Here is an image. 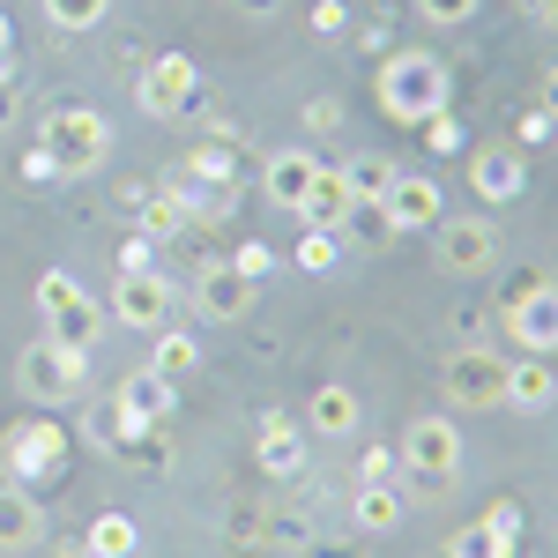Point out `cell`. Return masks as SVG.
I'll return each mask as SVG.
<instances>
[{
  "label": "cell",
  "mask_w": 558,
  "mask_h": 558,
  "mask_svg": "<svg viewBox=\"0 0 558 558\" xmlns=\"http://www.w3.org/2000/svg\"><path fill=\"white\" fill-rule=\"evenodd\" d=\"M343 172V186L357 194V202H380L387 186H395V157H380V149H357L350 165H336Z\"/></svg>",
  "instance_id": "24"
},
{
  "label": "cell",
  "mask_w": 558,
  "mask_h": 558,
  "mask_svg": "<svg viewBox=\"0 0 558 558\" xmlns=\"http://www.w3.org/2000/svg\"><path fill=\"white\" fill-rule=\"evenodd\" d=\"M83 373H89V357L60 350L52 336H38V343L15 357V387H23V402H38V410H52V402H75V395H83Z\"/></svg>",
  "instance_id": "4"
},
{
  "label": "cell",
  "mask_w": 558,
  "mask_h": 558,
  "mask_svg": "<svg viewBox=\"0 0 558 558\" xmlns=\"http://www.w3.org/2000/svg\"><path fill=\"white\" fill-rule=\"evenodd\" d=\"M402 470L425 484H454L462 476V432L454 417H410L402 425Z\"/></svg>",
  "instance_id": "6"
},
{
  "label": "cell",
  "mask_w": 558,
  "mask_h": 558,
  "mask_svg": "<svg viewBox=\"0 0 558 558\" xmlns=\"http://www.w3.org/2000/svg\"><path fill=\"white\" fill-rule=\"evenodd\" d=\"M447 558H514V544H499L484 521H470V529H454V536H447Z\"/></svg>",
  "instance_id": "30"
},
{
  "label": "cell",
  "mask_w": 558,
  "mask_h": 558,
  "mask_svg": "<svg viewBox=\"0 0 558 558\" xmlns=\"http://www.w3.org/2000/svg\"><path fill=\"white\" fill-rule=\"evenodd\" d=\"M551 402H558L551 357H507V395H499V410H514V417H544Z\"/></svg>",
  "instance_id": "15"
},
{
  "label": "cell",
  "mask_w": 558,
  "mask_h": 558,
  "mask_svg": "<svg viewBox=\"0 0 558 558\" xmlns=\"http://www.w3.org/2000/svg\"><path fill=\"white\" fill-rule=\"evenodd\" d=\"M231 268H239V276H246V283H260V276H268V268H276V254H268V246H260V239H246V246H239V254H231Z\"/></svg>",
  "instance_id": "38"
},
{
  "label": "cell",
  "mask_w": 558,
  "mask_h": 558,
  "mask_svg": "<svg viewBox=\"0 0 558 558\" xmlns=\"http://www.w3.org/2000/svg\"><path fill=\"white\" fill-rule=\"evenodd\" d=\"M373 97H380V112L395 128H425V120L447 112L454 75H447L439 52H395V60H380V75H373Z\"/></svg>",
  "instance_id": "1"
},
{
  "label": "cell",
  "mask_w": 558,
  "mask_h": 558,
  "mask_svg": "<svg viewBox=\"0 0 558 558\" xmlns=\"http://www.w3.org/2000/svg\"><path fill=\"white\" fill-rule=\"evenodd\" d=\"M402 514H410V507H402V492H395V484H357V492H350V521H357L365 536H395Z\"/></svg>",
  "instance_id": "21"
},
{
  "label": "cell",
  "mask_w": 558,
  "mask_h": 558,
  "mask_svg": "<svg viewBox=\"0 0 558 558\" xmlns=\"http://www.w3.org/2000/svg\"><path fill=\"white\" fill-rule=\"evenodd\" d=\"M357 484H395V447H365L357 454Z\"/></svg>",
  "instance_id": "36"
},
{
  "label": "cell",
  "mask_w": 558,
  "mask_h": 558,
  "mask_svg": "<svg viewBox=\"0 0 558 558\" xmlns=\"http://www.w3.org/2000/svg\"><path fill=\"white\" fill-rule=\"evenodd\" d=\"M380 209H387V223H395V231H432V223L447 216V202H439V179L395 172V186L380 194Z\"/></svg>",
  "instance_id": "14"
},
{
  "label": "cell",
  "mask_w": 558,
  "mask_h": 558,
  "mask_svg": "<svg viewBox=\"0 0 558 558\" xmlns=\"http://www.w3.org/2000/svg\"><path fill=\"white\" fill-rule=\"evenodd\" d=\"M112 320L134 328V336H157V328H172V283L157 276V268H134L112 283Z\"/></svg>",
  "instance_id": "10"
},
{
  "label": "cell",
  "mask_w": 558,
  "mask_h": 558,
  "mask_svg": "<svg viewBox=\"0 0 558 558\" xmlns=\"http://www.w3.org/2000/svg\"><path fill=\"white\" fill-rule=\"evenodd\" d=\"M23 179H31V186H52V179H60V165H52L45 149H23Z\"/></svg>",
  "instance_id": "42"
},
{
  "label": "cell",
  "mask_w": 558,
  "mask_h": 558,
  "mask_svg": "<svg viewBox=\"0 0 558 558\" xmlns=\"http://www.w3.org/2000/svg\"><path fill=\"white\" fill-rule=\"evenodd\" d=\"M165 380H186L194 365H202V336L194 328H157V357H149Z\"/></svg>",
  "instance_id": "26"
},
{
  "label": "cell",
  "mask_w": 558,
  "mask_h": 558,
  "mask_svg": "<svg viewBox=\"0 0 558 558\" xmlns=\"http://www.w3.org/2000/svg\"><path fill=\"white\" fill-rule=\"evenodd\" d=\"M432 231H439V239H432V260H439L447 276H484V268L499 260V231H492V216H439Z\"/></svg>",
  "instance_id": "7"
},
{
  "label": "cell",
  "mask_w": 558,
  "mask_h": 558,
  "mask_svg": "<svg viewBox=\"0 0 558 558\" xmlns=\"http://www.w3.org/2000/svg\"><path fill=\"white\" fill-rule=\"evenodd\" d=\"M186 223H194V209H186L179 194H165V186H157V194H142V239H157V246H165V239L186 231Z\"/></svg>",
  "instance_id": "25"
},
{
  "label": "cell",
  "mask_w": 558,
  "mask_h": 558,
  "mask_svg": "<svg viewBox=\"0 0 558 558\" xmlns=\"http://www.w3.org/2000/svg\"><path fill=\"white\" fill-rule=\"evenodd\" d=\"M536 105H544V112H551V120H558V68H551V75H544V97H536Z\"/></svg>",
  "instance_id": "44"
},
{
  "label": "cell",
  "mask_w": 558,
  "mask_h": 558,
  "mask_svg": "<svg viewBox=\"0 0 558 558\" xmlns=\"http://www.w3.org/2000/svg\"><path fill=\"white\" fill-rule=\"evenodd\" d=\"M60 462H68V432L52 425V417H15L8 439H0L8 484H23V476H60Z\"/></svg>",
  "instance_id": "5"
},
{
  "label": "cell",
  "mask_w": 558,
  "mask_h": 558,
  "mask_svg": "<svg viewBox=\"0 0 558 558\" xmlns=\"http://www.w3.org/2000/svg\"><path fill=\"white\" fill-rule=\"evenodd\" d=\"M291 260H299L305 276H336V260H343V231H305Z\"/></svg>",
  "instance_id": "29"
},
{
  "label": "cell",
  "mask_w": 558,
  "mask_h": 558,
  "mask_svg": "<svg viewBox=\"0 0 558 558\" xmlns=\"http://www.w3.org/2000/svg\"><path fill=\"white\" fill-rule=\"evenodd\" d=\"M134 268H157V239H142V231L120 246V276H134Z\"/></svg>",
  "instance_id": "41"
},
{
  "label": "cell",
  "mask_w": 558,
  "mask_h": 558,
  "mask_svg": "<svg viewBox=\"0 0 558 558\" xmlns=\"http://www.w3.org/2000/svg\"><path fill=\"white\" fill-rule=\"evenodd\" d=\"M231 8H239V15H254V23H260V15H276L283 0H231Z\"/></svg>",
  "instance_id": "43"
},
{
  "label": "cell",
  "mask_w": 558,
  "mask_h": 558,
  "mask_svg": "<svg viewBox=\"0 0 558 558\" xmlns=\"http://www.w3.org/2000/svg\"><path fill=\"white\" fill-rule=\"evenodd\" d=\"M476 8H484V0H417V15H425L432 31H454V23H476Z\"/></svg>",
  "instance_id": "34"
},
{
  "label": "cell",
  "mask_w": 558,
  "mask_h": 558,
  "mask_svg": "<svg viewBox=\"0 0 558 558\" xmlns=\"http://www.w3.org/2000/svg\"><path fill=\"white\" fill-rule=\"evenodd\" d=\"M320 179V157L313 149H276L268 165H260V186H268V202L276 209H291L299 216V202H305V186Z\"/></svg>",
  "instance_id": "17"
},
{
  "label": "cell",
  "mask_w": 558,
  "mask_h": 558,
  "mask_svg": "<svg viewBox=\"0 0 558 558\" xmlns=\"http://www.w3.org/2000/svg\"><path fill=\"white\" fill-rule=\"evenodd\" d=\"M305 425L320 432V439H350V432H357V395H350V387H313V402H305Z\"/></svg>",
  "instance_id": "22"
},
{
  "label": "cell",
  "mask_w": 558,
  "mask_h": 558,
  "mask_svg": "<svg viewBox=\"0 0 558 558\" xmlns=\"http://www.w3.org/2000/svg\"><path fill=\"white\" fill-rule=\"evenodd\" d=\"M254 299H260V283H246L231 260L194 276V313H202V320H223V328H231V320H246V313H254Z\"/></svg>",
  "instance_id": "12"
},
{
  "label": "cell",
  "mask_w": 558,
  "mask_h": 558,
  "mask_svg": "<svg viewBox=\"0 0 558 558\" xmlns=\"http://www.w3.org/2000/svg\"><path fill=\"white\" fill-rule=\"evenodd\" d=\"M83 558H89V551H83Z\"/></svg>",
  "instance_id": "47"
},
{
  "label": "cell",
  "mask_w": 558,
  "mask_h": 558,
  "mask_svg": "<svg viewBox=\"0 0 558 558\" xmlns=\"http://www.w3.org/2000/svg\"><path fill=\"white\" fill-rule=\"evenodd\" d=\"M387 239H402V231L387 223L380 202H350V216H343V246H387Z\"/></svg>",
  "instance_id": "27"
},
{
  "label": "cell",
  "mask_w": 558,
  "mask_h": 558,
  "mask_svg": "<svg viewBox=\"0 0 558 558\" xmlns=\"http://www.w3.org/2000/svg\"><path fill=\"white\" fill-rule=\"evenodd\" d=\"M45 336H52L60 350H75V357H89V350H97V336H105V305L83 291L75 305H60V313L45 320Z\"/></svg>",
  "instance_id": "19"
},
{
  "label": "cell",
  "mask_w": 558,
  "mask_h": 558,
  "mask_svg": "<svg viewBox=\"0 0 558 558\" xmlns=\"http://www.w3.org/2000/svg\"><path fill=\"white\" fill-rule=\"evenodd\" d=\"M425 142H432V149H439V157H454V149H470V128L439 112V120H425Z\"/></svg>",
  "instance_id": "35"
},
{
  "label": "cell",
  "mask_w": 558,
  "mask_h": 558,
  "mask_svg": "<svg viewBox=\"0 0 558 558\" xmlns=\"http://www.w3.org/2000/svg\"><path fill=\"white\" fill-rule=\"evenodd\" d=\"M83 551L89 558H134V551H142L134 514H97V521H89V536H83Z\"/></svg>",
  "instance_id": "23"
},
{
  "label": "cell",
  "mask_w": 558,
  "mask_h": 558,
  "mask_svg": "<svg viewBox=\"0 0 558 558\" xmlns=\"http://www.w3.org/2000/svg\"><path fill=\"white\" fill-rule=\"evenodd\" d=\"M8 52H15V31H8V15H0V60H8Z\"/></svg>",
  "instance_id": "45"
},
{
  "label": "cell",
  "mask_w": 558,
  "mask_h": 558,
  "mask_svg": "<svg viewBox=\"0 0 558 558\" xmlns=\"http://www.w3.org/2000/svg\"><path fill=\"white\" fill-rule=\"evenodd\" d=\"M343 31H350L343 0H313V38H343Z\"/></svg>",
  "instance_id": "37"
},
{
  "label": "cell",
  "mask_w": 558,
  "mask_h": 558,
  "mask_svg": "<svg viewBox=\"0 0 558 558\" xmlns=\"http://www.w3.org/2000/svg\"><path fill=\"white\" fill-rule=\"evenodd\" d=\"M305 128L336 134V128H343V105H336V97H305Z\"/></svg>",
  "instance_id": "39"
},
{
  "label": "cell",
  "mask_w": 558,
  "mask_h": 558,
  "mask_svg": "<svg viewBox=\"0 0 558 558\" xmlns=\"http://www.w3.org/2000/svg\"><path fill=\"white\" fill-rule=\"evenodd\" d=\"M499 328L514 336L521 357H558V283L544 276H521L507 305H499Z\"/></svg>",
  "instance_id": "3"
},
{
  "label": "cell",
  "mask_w": 558,
  "mask_h": 558,
  "mask_svg": "<svg viewBox=\"0 0 558 558\" xmlns=\"http://www.w3.org/2000/svg\"><path fill=\"white\" fill-rule=\"evenodd\" d=\"M45 536V507L23 484H0V551H31Z\"/></svg>",
  "instance_id": "20"
},
{
  "label": "cell",
  "mask_w": 558,
  "mask_h": 558,
  "mask_svg": "<svg viewBox=\"0 0 558 558\" xmlns=\"http://www.w3.org/2000/svg\"><path fill=\"white\" fill-rule=\"evenodd\" d=\"M254 462L268 476H305V432L291 425V417H276V410H268V417L254 425Z\"/></svg>",
  "instance_id": "16"
},
{
  "label": "cell",
  "mask_w": 558,
  "mask_h": 558,
  "mask_svg": "<svg viewBox=\"0 0 558 558\" xmlns=\"http://www.w3.org/2000/svg\"><path fill=\"white\" fill-rule=\"evenodd\" d=\"M75 299H83V283H75L68 268H45V276H38V313H45V320H52L60 305H75Z\"/></svg>",
  "instance_id": "32"
},
{
  "label": "cell",
  "mask_w": 558,
  "mask_h": 558,
  "mask_svg": "<svg viewBox=\"0 0 558 558\" xmlns=\"http://www.w3.org/2000/svg\"><path fill=\"white\" fill-rule=\"evenodd\" d=\"M38 8H45V23L68 31V38H75V31H97V23L112 15V0H38Z\"/></svg>",
  "instance_id": "28"
},
{
  "label": "cell",
  "mask_w": 558,
  "mask_h": 558,
  "mask_svg": "<svg viewBox=\"0 0 558 558\" xmlns=\"http://www.w3.org/2000/svg\"><path fill=\"white\" fill-rule=\"evenodd\" d=\"M536 15H544V23H551V31H558V0H536Z\"/></svg>",
  "instance_id": "46"
},
{
  "label": "cell",
  "mask_w": 558,
  "mask_h": 558,
  "mask_svg": "<svg viewBox=\"0 0 558 558\" xmlns=\"http://www.w3.org/2000/svg\"><path fill=\"white\" fill-rule=\"evenodd\" d=\"M38 149L60 165V179H89L105 157H112V120H105V112H89V105H68V112H52V120H45Z\"/></svg>",
  "instance_id": "2"
},
{
  "label": "cell",
  "mask_w": 558,
  "mask_h": 558,
  "mask_svg": "<svg viewBox=\"0 0 558 558\" xmlns=\"http://www.w3.org/2000/svg\"><path fill=\"white\" fill-rule=\"evenodd\" d=\"M350 202H357V194L343 186V172H336V165H320V179L305 186V202H299V223H305V231H343Z\"/></svg>",
  "instance_id": "18"
},
{
  "label": "cell",
  "mask_w": 558,
  "mask_h": 558,
  "mask_svg": "<svg viewBox=\"0 0 558 558\" xmlns=\"http://www.w3.org/2000/svg\"><path fill=\"white\" fill-rule=\"evenodd\" d=\"M499 395H507V357L484 343H462L447 357V402L454 410H499Z\"/></svg>",
  "instance_id": "9"
},
{
  "label": "cell",
  "mask_w": 558,
  "mask_h": 558,
  "mask_svg": "<svg viewBox=\"0 0 558 558\" xmlns=\"http://www.w3.org/2000/svg\"><path fill=\"white\" fill-rule=\"evenodd\" d=\"M484 529H492V536H499V544H514L521 551V529H529V514H521V499H492V507H484Z\"/></svg>",
  "instance_id": "31"
},
{
  "label": "cell",
  "mask_w": 558,
  "mask_h": 558,
  "mask_svg": "<svg viewBox=\"0 0 558 558\" xmlns=\"http://www.w3.org/2000/svg\"><path fill=\"white\" fill-rule=\"evenodd\" d=\"M112 410H120L128 425H149V432H157V425H165V417L179 410V380H165L157 365H142V373H128V380H120Z\"/></svg>",
  "instance_id": "13"
},
{
  "label": "cell",
  "mask_w": 558,
  "mask_h": 558,
  "mask_svg": "<svg viewBox=\"0 0 558 558\" xmlns=\"http://www.w3.org/2000/svg\"><path fill=\"white\" fill-rule=\"evenodd\" d=\"M223 529H231V544H268V529H276V521L260 514V507H246V499H239V507L223 514Z\"/></svg>",
  "instance_id": "33"
},
{
  "label": "cell",
  "mask_w": 558,
  "mask_h": 558,
  "mask_svg": "<svg viewBox=\"0 0 558 558\" xmlns=\"http://www.w3.org/2000/svg\"><path fill=\"white\" fill-rule=\"evenodd\" d=\"M194 97H202V75H194L186 52H157V60L142 68V83H134V105H142L149 120H186Z\"/></svg>",
  "instance_id": "8"
},
{
  "label": "cell",
  "mask_w": 558,
  "mask_h": 558,
  "mask_svg": "<svg viewBox=\"0 0 558 558\" xmlns=\"http://www.w3.org/2000/svg\"><path fill=\"white\" fill-rule=\"evenodd\" d=\"M470 186H476V202H492V209L521 202V186H529L521 149L514 142H484V149H470Z\"/></svg>",
  "instance_id": "11"
},
{
  "label": "cell",
  "mask_w": 558,
  "mask_h": 558,
  "mask_svg": "<svg viewBox=\"0 0 558 558\" xmlns=\"http://www.w3.org/2000/svg\"><path fill=\"white\" fill-rule=\"evenodd\" d=\"M514 134H521V142H551V134H558V120L544 112V105H529V112L514 120Z\"/></svg>",
  "instance_id": "40"
}]
</instances>
